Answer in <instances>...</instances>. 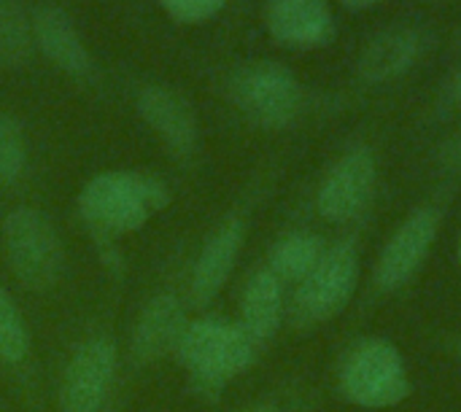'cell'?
Instances as JSON below:
<instances>
[{
  "label": "cell",
  "instance_id": "1",
  "mask_svg": "<svg viewBox=\"0 0 461 412\" xmlns=\"http://www.w3.org/2000/svg\"><path fill=\"white\" fill-rule=\"evenodd\" d=\"M162 181L146 173L111 170L95 175L78 197L84 221L100 235H124L140 229L151 213L167 205Z\"/></svg>",
  "mask_w": 461,
  "mask_h": 412
},
{
  "label": "cell",
  "instance_id": "2",
  "mask_svg": "<svg viewBox=\"0 0 461 412\" xmlns=\"http://www.w3.org/2000/svg\"><path fill=\"white\" fill-rule=\"evenodd\" d=\"M176 354L200 389L219 391L251 367L254 340L243 332V327L205 318L186 327Z\"/></svg>",
  "mask_w": 461,
  "mask_h": 412
},
{
  "label": "cell",
  "instance_id": "3",
  "mask_svg": "<svg viewBox=\"0 0 461 412\" xmlns=\"http://www.w3.org/2000/svg\"><path fill=\"white\" fill-rule=\"evenodd\" d=\"M3 243L8 264L22 286L32 291H46L59 281L62 246L46 216L32 208L11 210L3 224Z\"/></svg>",
  "mask_w": 461,
  "mask_h": 412
},
{
  "label": "cell",
  "instance_id": "4",
  "mask_svg": "<svg viewBox=\"0 0 461 412\" xmlns=\"http://www.w3.org/2000/svg\"><path fill=\"white\" fill-rule=\"evenodd\" d=\"M340 389L359 408L386 410L408 397L411 383L400 351L386 340H367L346 359Z\"/></svg>",
  "mask_w": 461,
  "mask_h": 412
},
{
  "label": "cell",
  "instance_id": "5",
  "mask_svg": "<svg viewBox=\"0 0 461 412\" xmlns=\"http://www.w3.org/2000/svg\"><path fill=\"white\" fill-rule=\"evenodd\" d=\"M232 100L254 124L278 130L292 124L300 113L303 89L286 65L259 59L235 73Z\"/></svg>",
  "mask_w": 461,
  "mask_h": 412
},
{
  "label": "cell",
  "instance_id": "6",
  "mask_svg": "<svg viewBox=\"0 0 461 412\" xmlns=\"http://www.w3.org/2000/svg\"><path fill=\"white\" fill-rule=\"evenodd\" d=\"M359 278V259L351 243H338L324 251L313 273L300 283L294 313L303 324H321L335 318L351 300Z\"/></svg>",
  "mask_w": 461,
  "mask_h": 412
},
{
  "label": "cell",
  "instance_id": "7",
  "mask_svg": "<svg viewBox=\"0 0 461 412\" xmlns=\"http://www.w3.org/2000/svg\"><path fill=\"white\" fill-rule=\"evenodd\" d=\"M116 372V345L111 340L84 343L68 362L59 408L62 412H97Z\"/></svg>",
  "mask_w": 461,
  "mask_h": 412
},
{
  "label": "cell",
  "instance_id": "8",
  "mask_svg": "<svg viewBox=\"0 0 461 412\" xmlns=\"http://www.w3.org/2000/svg\"><path fill=\"white\" fill-rule=\"evenodd\" d=\"M373 186L375 159L367 148H354L324 178L319 189V213L335 224L348 221L367 205Z\"/></svg>",
  "mask_w": 461,
  "mask_h": 412
},
{
  "label": "cell",
  "instance_id": "9",
  "mask_svg": "<svg viewBox=\"0 0 461 412\" xmlns=\"http://www.w3.org/2000/svg\"><path fill=\"white\" fill-rule=\"evenodd\" d=\"M435 237H438V216L432 210H416L413 216H408L381 254L378 273H375L381 289L392 291L405 286L427 259Z\"/></svg>",
  "mask_w": 461,
  "mask_h": 412
},
{
  "label": "cell",
  "instance_id": "10",
  "mask_svg": "<svg viewBox=\"0 0 461 412\" xmlns=\"http://www.w3.org/2000/svg\"><path fill=\"white\" fill-rule=\"evenodd\" d=\"M267 30L292 49H316L332 40L335 16L327 0H267Z\"/></svg>",
  "mask_w": 461,
  "mask_h": 412
},
{
  "label": "cell",
  "instance_id": "11",
  "mask_svg": "<svg viewBox=\"0 0 461 412\" xmlns=\"http://www.w3.org/2000/svg\"><path fill=\"white\" fill-rule=\"evenodd\" d=\"M32 40L57 67H62L70 76L84 78L95 67L78 27L73 24L70 13L59 5H41L32 11Z\"/></svg>",
  "mask_w": 461,
  "mask_h": 412
},
{
  "label": "cell",
  "instance_id": "12",
  "mask_svg": "<svg viewBox=\"0 0 461 412\" xmlns=\"http://www.w3.org/2000/svg\"><path fill=\"white\" fill-rule=\"evenodd\" d=\"M138 111L143 121L170 146V151L192 154L197 143V119L178 92L162 84H149L138 94Z\"/></svg>",
  "mask_w": 461,
  "mask_h": 412
},
{
  "label": "cell",
  "instance_id": "13",
  "mask_svg": "<svg viewBox=\"0 0 461 412\" xmlns=\"http://www.w3.org/2000/svg\"><path fill=\"white\" fill-rule=\"evenodd\" d=\"M186 313L184 305L170 297V294H159L154 297L138 324H135V335H132V356L140 364L165 359L167 354L178 351V343L186 332Z\"/></svg>",
  "mask_w": 461,
  "mask_h": 412
},
{
  "label": "cell",
  "instance_id": "14",
  "mask_svg": "<svg viewBox=\"0 0 461 412\" xmlns=\"http://www.w3.org/2000/svg\"><path fill=\"white\" fill-rule=\"evenodd\" d=\"M243 246V221L240 219H230L224 221L203 246L200 259L194 264V275H192V297L197 305H208L221 286L227 283L238 254Z\"/></svg>",
  "mask_w": 461,
  "mask_h": 412
},
{
  "label": "cell",
  "instance_id": "15",
  "mask_svg": "<svg viewBox=\"0 0 461 412\" xmlns=\"http://www.w3.org/2000/svg\"><path fill=\"white\" fill-rule=\"evenodd\" d=\"M421 54V35L413 27H392L375 35L359 57V73L370 84H384L408 73Z\"/></svg>",
  "mask_w": 461,
  "mask_h": 412
},
{
  "label": "cell",
  "instance_id": "16",
  "mask_svg": "<svg viewBox=\"0 0 461 412\" xmlns=\"http://www.w3.org/2000/svg\"><path fill=\"white\" fill-rule=\"evenodd\" d=\"M281 310H284V300H281V281L270 273L262 270L257 273L246 291H243V302H240V318H243V332L254 340H270L281 324Z\"/></svg>",
  "mask_w": 461,
  "mask_h": 412
},
{
  "label": "cell",
  "instance_id": "17",
  "mask_svg": "<svg viewBox=\"0 0 461 412\" xmlns=\"http://www.w3.org/2000/svg\"><path fill=\"white\" fill-rule=\"evenodd\" d=\"M324 256V243L313 235L284 237L270 256V273L278 281H305Z\"/></svg>",
  "mask_w": 461,
  "mask_h": 412
},
{
  "label": "cell",
  "instance_id": "18",
  "mask_svg": "<svg viewBox=\"0 0 461 412\" xmlns=\"http://www.w3.org/2000/svg\"><path fill=\"white\" fill-rule=\"evenodd\" d=\"M32 16L22 0H0V65H19L32 49Z\"/></svg>",
  "mask_w": 461,
  "mask_h": 412
},
{
  "label": "cell",
  "instance_id": "19",
  "mask_svg": "<svg viewBox=\"0 0 461 412\" xmlns=\"http://www.w3.org/2000/svg\"><path fill=\"white\" fill-rule=\"evenodd\" d=\"M27 165V138L16 116L0 111V186L14 184Z\"/></svg>",
  "mask_w": 461,
  "mask_h": 412
},
{
  "label": "cell",
  "instance_id": "20",
  "mask_svg": "<svg viewBox=\"0 0 461 412\" xmlns=\"http://www.w3.org/2000/svg\"><path fill=\"white\" fill-rule=\"evenodd\" d=\"M30 351V335L27 327L11 302V297L0 289V362L19 364Z\"/></svg>",
  "mask_w": 461,
  "mask_h": 412
},
{
  "label": "cell",
  "instance_id": "21",
  "mask_svg": "<svg viewBox=\"0 0 461 412\" xmlns=\"http://www.w3.org/2000/svg\"><path fill=\"white\" fill-rule=\"evenodd\" d=\"M162 8L181 22H203L224 8L227 0H159Z\"/></svg>",
  "mask_w": 461,
  "mask_h": 412
},
{
  "label": "cell",
  "instance_id": "22",
  "mask_svg": "<svg viewBox=\"0 0 461 412\" xmlns=\"http://www.w3.org/2000/svg\"><path fill=\"white\" fill-rule=\"evenodd\" d=\"M443 162L451 167H461V127L448 138V143L443 146Z\"/></svg>",
  "mask_w": 461,
  "mask_h": 412
},
{
  "label": "cell",
  "instance_id": "23",
  "mask_svg": "<svg viewBox=\"0 0 461 412\" xmlns=\"http://www.w3.org/2000/svg\"><path fill=\"white\" fill-rule=\"evenodd\" d=\"M343 5H348V8H373V5H378L381 0H340Z\"/></svg>",
  "mask_w": 461,
  "mask_h": 412
},
{
  "label": "cell",
  "instance_id": "24",
  "mask_svg": "<svg viewBox=\"0 0 461 412\" xmlns=\"http://www.w3.org/2000/svg\"><path fill=\"white\" fill-rule=\"evenodd\" d=\"M454 100L461 105V67L459 73H456V78H454Z\"/></svg>",
  "mask_w": 461,
  "mask_h": 412
},
{
  "label": "cell",
  "instance_id": "25",
  "mask_svg": "<svg viewBox=\"0 0 461 412\" xmlns=\"http://www.w3.org/2000/svg\"><path fill=\"white\" fill-rule=\"evenodd\" d=\"M240 412H278L273 405H257V408H249V410H240Z\"/></svg>",
  "mask_w": 461,
  "mask_h": 412
},
{
  "label": "cell",
  "instance_id": "26",
  "mask_svg": "<svg viewBox=\"0 0 461 412\" xmlns=\"http://www.w3.org/2000/svg\"><path fill=\"white\" fill-rule=\"evenodd\" d=\"M459 262H461V237H459Z\"/></svg>",
  "mask_w": 461,
  "mask_h": 412
}]
</instances>
